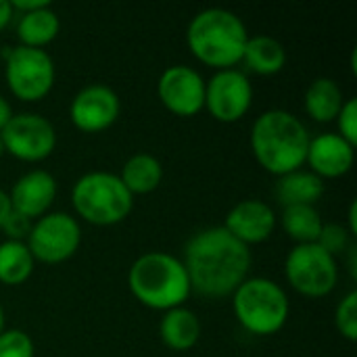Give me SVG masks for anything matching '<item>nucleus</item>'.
I'll list each match as a JSON object with an SVG mask.
<instances>
[{
  "instance_id": "obj_15",
  "label": "nucleus",
  "mask_w": 357,
  "mask_h": 357,
  "mask_svg": "<svg viewBox=\"0 0 357 357\" xmlns=\"http://www.w3.org/2000/svg\"><path fill=\"white\" fill-rule=\"evenodd\" d=\"M56 192H59V184L50 172L31 169L13 184L8 199H10L13 211L36 222L38 218L48 213V209L52 207L56 199Z\"/></svg>"
},
{
  "instance_id": "obj_1",
  "label": "nucleus",
  "mask_w": 357,
  "mask_h": 357,
  "mask_svg": "<svg viewBox=\"0 0 357 357\" xmlns=\"http://www.w3.org/2000/svg\"><path fill=\"white\" fill-rule=\"evenodd\" d=\"M190 289L209 299L232 295L251 270V251L224 226L197 232L184 247L182 259Z\"/></svg>"
},
{
  "instance_id": "obj_24",
  "label": "nucleus",
  "mask_w": 357,
  "mask_h": 357,
  "mask_svg": "<svg viewBox=\"0 0 357 357\" xmlns=\"http://www.w3.org/2000/svg\"><path fill=\"white\" fill-rule=\"evenodd\" d=\"M36 259L25 243L2 241L0 243V282L6 287H19L29 280Z\"/></svg>"
},
{
  "instance_id": "obj_8",
  "label": "nucleus",
  "mask_w": 357,
  "mask_h": 357,
  "mask_svg": "<svg viewBox=\"0 0 357 357\" xmlns=\"http://www.w3.org/2000/svg\"><path fill=\"white\" fill-rule=\"evenodd\" d=\"M287 282L303 297L331 295L339 282V261L320 245H295L284 259Z\"/></svg>"
},
{
  "instance_id": "obj_14",
  "label": "nucleus",
  "mask_w": 357,
  "mask_h": 357,
  "mask_svg": "<svg viewBox=\"0 0 357 357\" xmlns=\"http://www.w3.org/2000/svg\"><path fill=\"white\" fill-rule=\"evenodd\" d=\"M278 226L276 211L270 203L259 199H245L236 203L224 218V228L243 245L266 243Z\"/></svg>"
},
{
  "instance_id": "obj_3",
  "label": "nucleus",
  "mask_w": 357,
  "mask_h": 357,
  "mask_svg": "<svg viewBox=\"0 0 357 357\" xmlns=\"http://www.w3.org/2000/svg\"><path fill=\"white\" fill-rule=\"evenodd\" d=\"M249 40L243 19L228 8H203L197 13L186 29V44L197 61L215 71L234 69L243 63Z\"/></svg>"
},
{
  "instance_id": "obj_12",
  "label": "nucleus",
  "mask_w": 357,
  "mask_h": 357,
  "mask_svg": "<svg viewBox=\"0 0 357 357\" xmlns=\"http://www.w3.org/2000/svg\"><path fill=\"white\" fill-rule=\"evenodd\" d=\"M157 94L163 107L178 117H195L205 109V79L188 65L167 67L157 82Z\"/></svg>"
},
{
  "instance_id": "obj_34",
  "label": "nucleus",
  "mask_w": 357,
  "mask_h": 357,
  "mask_svg": "<svg viewBox=\"0 0 357 357\" xmlns=\"http://www.w3.org/2000/svg\"><path fill=\"white\" fill-rule=\"evenodd\" d=\"M349 234L351 236H357V203L354 201L351 205H349Z\"/></svg>"
},
{
  "instance_id": "obj_7",
  "label": "nucleus",
  "mask_w": 357,
  "mask_h": 357,
  "mask_svg": "<svg viewBox=\"0 0 357 357\" xmlns=\"http://www.w3.org/2000/svg\"><path fill=\"white\" fill-rule=\"evenodd\" d=\"M4 61V77L13 96L25 102H38L50 94L56 79V67L44 48L10 46Z\"/></svg>"
},
{
  "instance_id": "obj_16",
  "label": "nucleus",
  "mask_w": 357,
  "mask_h": 357,
  "mask_svg": "<svg viewBox=\"0 0 357 357\" xmlns=\"http://www.w3.org/2000/svg\"><path fill=\"white\" fill-rule=\"evenodd\" d=\"M356 161V146L349 144L339 134H318L310 140L307 159L310 172L316 174L322 180L341 178L351 172Z\"/></svg>"
},
{
  "instance_id": "obj_23",
  "label": "nucleus",
  "mask_w": 357,
  "mask_h": 357,
  "mask_svg": "<svg viewBox=\"0 0 357 357\" xmlns=\"http://www.w3.org/2000/svg\"><path fill=\"white\" fill-rule=\"evenodd\" d=\"M280 226L295 245H312L318 241L324 220L314 205H293L282 207Z\"/></svg>"
},
{
  "instance_id": "obj_2",
  "label": "nucleus",
  "mask_w": 357,
  "mask_h": 357,
  "mask_svg": "<svg viewBox=\"0 0 357 357\" xmlns=\"http://www.w3.org/2000/svg\"><path fill=\"white\" fill-rule=\"evenodd\" d=\"M307 126L291 111H264L251 126V153L257 163L272 176L280 178L303 169L310 149Z\"/></svg>"
},
{
  "instance_id": "obj_10",
  "label": "nucleus",
  "mask_w": 357,
  "mask_h": 357,
  "mask_svg": "<svg viewBox=\"0 0 357 357\" xmlns=\"http://www.w3.org/2000/svg\"><path fill=\"white\" fill-rule=\"evenodd\" d=\"M2 146L8 155L25 163H38L56 149V130L50 119L40 113H13L0 132Z\"/></svg>"
},
{
  "instance_id": "obj_30",
  "label": "nucleus",
  "mask_w": 357,
  "mask_h": 357,
  "mask_svg": "<svg viewBox=\"0 0 357 357\" xmlns=\"http://www.w3.org/2000/svg\"><path fill=\"white\" fill-rule=\"evenodd\" d=\"M10 6H13V13H31V10H38L42 6H48L50 2L48 0H8Z\"/></svg>"
},
{
  "instance_id": "obj_9",
  "label": "nucleus",
  "mask_w": 357,
  "mask_h": 357,
  "mask_svg": "<svg viewBox=\"0 0 357 357\" xmlns=\"http://www.w3.org/2000/svg\"><path fill=\"white\" fill-rule=\"evenodd\" d=\"M82 243L79 222L65 211H48L31 224L25 241L29 253L40 264H63L71 259Z\"/></svg>"
},
{
  "instance_id": "obj_25",
  "label": "nucleus",
  "mask_w": 357,
  "mask_h": 357,
  "mask_svg": "<svg viewBox=\"0 0 357 357\" xmlns=\"http://www.w3.org/2000/svg\"><path fill=\"white\" fill-rule=\"evenodd\" d=\"M335 326L349 343L357 341V293H347L335 310Z\"/></svg>"
},
{
  "instance_id": "obj_17",
  "label": "nucleus",
  "mask_w": 357,
  "mask_h": 357,
  "mask_svg": "<svg viewBox=\"0 0 357 357\" xmlns=\"http://www.w3.org/2000/svg\"><path fill=\"white\" fill-rule=\"evenodd\" d=\"M159 335L165 347L172 351H188L199 343L201 322L188 307H176L163 314L159 322Z\"/></svg>"
},
{
  "instance_id": "obj_32",
  "label": "nucleus",
  "mask_w": 357,
  "mask_h": 357,
  "mask_svg": "<svg viewBox=\"0 0 357 357\" xmlns=\"http://www.w3.org/2000/svg\"><path fill=\"white\" fill-rule=\"evenodd\" d=\"M13 117V109H10V102L0 94V132L4 130V126L10 121Z\"/></svg>"
},
{
  "instance_id": "obj_22",
  "label": "nucleus",
  "mask_w": 357,
  "mask_h": 357,
  "mask_svg": "<svg viewBox=\"0 0 357 357\" xmlns=\"http://www.w3.org/2000/svg\"><path fill=\"white\" fill-rule=\"evenodd\" d=\"M59 31H61V21L50 4L21 15L17 23V38L21 46H27V48L48 46L52 40H56Z\"/></svg>"
},
{
  "instance_id": "obj_35",
  "label": "nucleus",
  "mask_w": 357,
  "mask_h": 357,
  "mask_svg": "<svg viewBox=\"0 0 357 357\" xmlns=\"http://www.w3.org/2000/svg\"><path fill=\"white\" fill-rule=\"evenodd\" d=\"M4 324H6V316H4V307H2V303H0V333L6 328Z\"/></svg>"
},
{
  "instance_id": "obj_18",
  "label": "nucleus",
  "mask_w": 357,
  "mask_h": 357,
  "mask_svg": "<svg viewBox=\"0 0 357 357\" xmlns=\"http://www.w3.org/2000/svg\"><path fill=\"white\" fill-rule=\"evenodd\" d=\"M345 105L343 88L333 77H316L303 96L305 113L318 123H331L337 119L339 111Z\"/></svg>"
},
{
  "instance_id": "obj_19",
  "label": "nucleus",
  "mask_w": 357,
  "mask_h": 357,
  "mask_svg": "<svg viewBox=\"0 0 357 357\" xmlns=\"http://www.w3.org/2000/svg\"><path fill=\"white\" fill-rule=\"evenodd\" d=\"M274 195L282 207H293V205H314L322 199L324 195V180L312 174L310 169H297L287 176H280Z\"/></svg>"
},
{
  "instance_id": "obj_20",
  "label": "nucleus",
  "mask_w": 357,
  "mask_h": 357,
  "mask_svg": "<svg viewBox=\"0 0 357 357\" xmlns=\"http://www.w3.org/2000/svg\"><path fill=\"white\" fill-rule=\"evenodd\" d=\"M243 63L257 75H276L287 65V50L272 36H249Z\"/></svg>"
},
{
  "instance_id": "obj_5",
  "label": "nucleus",
  "mask_w": 357,
  "mask_h": 357,
  "mask_svg": "<svg viewBox=\"0 0 357 357\" xmlns=\"http://www.w3.org/2000/svg\"><path fill=\"white\" fill-rule=\"evenodd\" d=\"M230 297L236 322L255 337H272L289 322V295L270 278H247Z\"/></svg>"
},
{
  "instance_id": "obj_21",
  "label": "nucleus",
  "mask_w": 357,
  "mask_h": 357,
  "mask_svg": "<svg viewBox=\"0 0 357 357\" xmlns=\"http://www.w3.org/2000/svg\"><path fill=\"white\" fill-rule=\"evenodd\" d=\"M123 182V186L130 190V195H149L159 188L163 180V165L161 161L151 153H136L132 155L123 167L121 174H117Z\"/></svg>"
},
{
  "instance_id": "obj_36",
  "label": "nucleus",
  "mask_w": 357,
  "mask_h": 357,
  "mask_svg": "<svg viewBox=\"0 0 357 357\" xmlns=\"http://www.w3.org/2000/svg\"><path fill=\"white\" fill-rule=\"evenodd\" d=\"M2 153H4V146H2V140H0V157H2Z\"/></svg>"
},
{
  "instance_id": "obj_26",
  "label": "nucleus",
  "mask_w": 357,
  "mask_h": 357,
  "mask_svg": "<svg viewBox=\"0 0 357 357\" xmlns=\"http://www.w3.org/2000/svg\"><path fill=\"white\" fill-rule=\"evenodd\" d=\"M31 337L21 328H4L0 333V357H33Z\"/></svg>"
},
{
  "instance_id": "obj_13",
  "label": "nucleus",
  "mask_w": 357,
  "mask_h": 357,
  "mask_svg": "<svg viewBox=\"0 0 357 357\" xmlns=\"http://www.w3.org/2000/svg\"><path fill=\"white\" fill-rule=\"evenodd\" d=\"M121 113V100L117 92L105 84H90L82 88L71 105L69 119L71 123L86 134H98L109 130Z\"/></svg>"
},
{
  "instance_id": "obj_33",
  "label": "nucleus",
  "mask_w": 357,
  "mask_h": 357,
  "mask_svg": "<svg viewBox=\"0 0 357 357\" xmlns=\"http://www.w3.org/2000/svg\"><path fill=\"white\" fill-rule=\"evenodd\" d=\"M13 6H10V2L8 0H0V31L10 23V19H13Z\"/></svg>"
},
{
  "instance_id": "obj_6",
  "label": "nucleus",
  "mask_w": 357,
  "mask_h": 357,
  "mask_svg": "<svg viewBox=\"0 0 357 357\" xmlns=\"http://www.w3.org/2000/svg\"><path fill=\"white\" fill-rule=\"evenodd\" d=\"M71 203L84 222L92 226H115L130 215L134 197L117 174L88 172L73 184Z\"/></svg>"
},
{
  "instance_id": "obj_4",
  "label": "nucleus",
  "mask_w": 357,
  "mask_h": 357,
  "mask_svg": "<svg viewBox=\"0 0 357 357\" xmlns=\"http://www.w3.org/2000/svg\"><path fill=\"white\" fill-rule=\"evenodd\" d=\"M128 284L136 301L163 314L182 307L192 293L182 259L165 251H149L136 257L128 272Z\"/></svg>"
},
{
  "instance_id": "obj_28",
  "label": "nucleus",
  "mask_w": 357,
  "mask_h": 357,
  "mask_svg": "<svg viewBox=\"0 0 357 357\" xmlns=\"http://www.w3.org/2000/svg\"><path fill=\"white\" fill-rule=\"evenodd\" d=\"M339 136L345 138L349 144H357V98H345L343 109L337 115Z\"/></svg>"
},
{
  "instance_id": "obj_31",
  "label": "nucleus",
  "mask_w": 357,
  "mask_h": 357,
  "mask_svg": "<svg viewBox=\"0 0 357 357\" xmlns=\"http://www.w3.org/2000/svg\"><path fill=\"white\" fill-rule=\"evenodd\" d=\"M10 211H13V205H10L8 192L0 188V228H2V224L6 222V218L10 215Z\"/></svg>"
},
{
  "instance_id": "obj_29",
  "label": "nucleus",
  "mask_w": 357,
  "mask_h": 357,
  "mask_svg": "<svg viewBox=\"0 0 357 357\" xmlns=\"http://www.w3.org/2000/svg\"><path fill=\"white\" fill-rule=\"evenodd\" d=\"M31 220H27L25 215L17 213V211H10V215L6 218V222L2 224V232L6 234V241H19V243H25L27 236H29V230H31Z\"/></svg>"
},
{
  "instance_id": "obj_27",
  "label": "nucleus",
  "mask_w": 357,
  "mask_h": 357,
  "mask_svg": "<svg viewBox=\"0 0 357 357\" xmlns=\"http://www.w3.org/2000/svg\"><path fill=\"white\" fill-rule=\"evenodd\" d=\"M316 245H320L326 253H331L335 259L339 255H345L351 247V234L347 230V226L341 224H324L322 232L316 241Z\"/></svg>"
},
{
  "instance_id": "obj_11",
  "label": "nucleus",
  "mask_w": 357,
  "mask_h": 357,
  "mask_svg": "<svg viewBox=\"0 0 357 357\" xmlns=\"http://www.w3.org/2000/svg\"><path fill=\"white\" fill-rule=\"evenodd\" d=\"M253 105V84L241 69L215 71L205 82V109L220 123L241 121Z\"/></svg>"
}]
</instances>
